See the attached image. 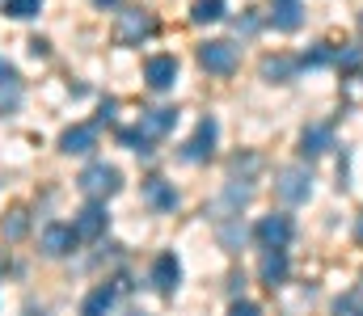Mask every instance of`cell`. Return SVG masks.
Returning a JSON list of instances; mask_svg holds the SVG:
<instances>
[{
  "mask_svg": "<svg viewBox=\"0 0 363 316\" xmlns=\"http://www.w3.org/2000/svg\"><path fill=\"white\" fill-rule=\"evenodd\" d=\"M77 182H81V190H85L89 199H110V194L118 190V169H114V165H106V160H93Z\"/></svg>",
  "mask_w": 363,
  "mask_h": 316,
  "instance_id": "cell-1",
  "label": "cell"
},
{
  "mask_svg": "<svg viewBox=\"0 0 363 316\" xmlns=\"http://www.w3.org/2000/svg\"><path fill=\"white\" fill-rule=\"evenodd\" d=\"M199 64H203L207 72H216V76H228V72H237V47L224 42V38L203 42V47H199Z\"/></svg>",
  "mask_w": 363,
  "mask_h": 316,
  "instance_id": "cell-2",
  "label": "cell"
},
{
  "mask_svg": "<svg viewBox=\"0 0 363 316\" xmlns=\"http://www.w3.org/2000/svg\"><path fill=\"white\" fill-rule=\"evenodd\" d=\"M274 190H279V199L283 203H308V194H313V177H308V169H283L279 177H274Z\"/></svg>",
  "mask_w": 363,
  "mask_h": 316,
  "instance_id": "cell-3",
  "label": "cell"
},
{
  "mask_svg": "<svg viewBox=\"0 0 363 316\" xmlns=\"http://www.w3.org/2000/svg\"><path fill=\"white\" fill-rule=\"evenodd\" d=\"M216 135H220V127H216V118H203V122L194 127V135L186 139V148H182V156H186V160H207V156L216 152Z\"/></svg>",
  "mask_w": 363,
  "mask_h": 316,
  "instance_id": "cell-4",
  "label": "cell"
},
{
  "mask_svg": "<svg viewBox=\"0 0 363 316\" xmlns=\"http://www.w3.org/2000/svg\"><path fill=\"white\" fill-rule=\"evenodd\" d=\"M254 236L262 240V249H287V240H291V219H287V215H262L258 228H254Z\"/></svg>",
  "mask_w": 363,
  "mask_h": 316,
  "instance_id": "cell-5",
  "label": "cell"
},
{
  "mask_svg": "<svg viewBox=\"0 0 363 316\" xmlns=\"http://www.w3.org/2000/svg\"><path fill=\"white\" fill-rule=\"evenodd\" d=\"M144 81H148V89H157V93L174 89V81H178V59H174V55H152V59L144 64Z\"/></svg>",
  "mask_w": 363,
  "mask_h": 316,
  "instance_id": "cell-6",
  "label": "cell"
},
{
  "mask_svg": "<svg viewBox=\"0 0 363 316\" xmlns=\"http://www.w3.org/2000/svg\"><path fill=\"white\" fill-rule=\"evenodd\" d=\"M77 228H68V223H51V228H43V253H51V257H64V253H72L77 249Z\"/></svg>",
  "mask_w": 363,
  "mask_h": 316,
  "instance_id": "cell-7",
  "label": "cell"
},
{
  "mask_svg": "<svg viewBox=\"0 0 363 316\" xmlns=\"http://www.w3.org/2000/svg\"><path fill=\"white\" fill-rule=\"evenodd\" d=\"M93 148H97V131H93L89 122H77V127H68L60 135V152H68V156H85Z\"/></svg>",
  "mask_w": 363,
  "mask_h": 316,
  "instance_id": "cell-8",
  "label": "cell"
},
{
  "mask_svg": "<svg viewBox=\"0 0 363 316\" xmlns=\"http://www.w3.org/2000/svg\"><path fill=\"white\" fill-rule=\"evenodd\" d=\"M182 283V266L174 253H161L157 262H152V287L161 291V295H169V291H178Z\"/></svg>",
  "mask_w": 363,
  "mask_h": 316,
  "instance_id": "cell-9",
  "label": "cell"
},
{
  "mask_svg": "<svg viewBox=\"0 0 363 316\" xmlns=\"http://www.w3.org/2000/svg\"><path fill=\"white\" fill-rule=\"evenodd\" d=\"M330 148H334V127H330V122L304 127V135H300V152H304V156H325Z\"/></svg>",
  "mask_w": 363,
  "mask_h": 316,
  "instance_id": "cell-10",
  "label": "cell"
},
{
  "mask_svg": "<svg viewBox=\"0 0 363 316\" xmlns=\"http://www.w3.org/2000/svg\"><path fill=\"white\" fill-rule=\"evenodd\" d=\"M271 21H274V30H283V34L300 30L304 25V4L300 0H271Z\"/></svg>",
  "mask_w": 363,
  "mask_h": 316,
  "instance_id": "cell-11",
  "label": "cell"
},
{
  "mask_svg": "<svg viewBox=\"0 0 363 316\" xmlns=\"http://www.w3.org/2000/svg\"><path fill=\"white\" fill-rule=\"evenodd\" d=\"M152 30H157V21H152L148 13H140V8L118 17V42H140V38H148Z\"/></svg>",
  "mask_w": 363,
  "mask_h": 316,
  "instance_id": "cell-12",
  "label": "cell"
},
{
  "mask_svg": "<svg viewBox=\"0 0 363 316\" xmlns=\"http://www.w3.org/2000/svg\"><path fill=\"white\" fill-rule=\"evenodd\" d=\"M106 223H110L106 207H101V203H89V207L77 215V223H72V228H77V236H81V240H97V236L106 232Z\"/></svg>",
  "mask_w": 363,
  "mask_h": 316,
  "instance_id": "cell-13",
  "label": "cell"
},
{
  "mask_svg": "<svg viewBox=\"0 0 363 316\" xmlns=\"http://www.w3.org/2000/svg\"><path fill=\"white\" fill-rule=\"evenodd\" d=\"M258 279H262L267 287H279V283L287 279V253H283V249H267V253H262V262H258Z\"/></svg>",
  "mask_w": 363,
  "mask_h": 316,
  "instance_id": "cell-14",
  "label": "cell"
},
{
  "mask_svg": "<svg viewBox=\"0 0 363 316\" xmlns=\"http://www.w3.org/2000/svg\"><path fill=\"white\" fill-rule=\"evenodd\" d=\"M144 194H148L152 211H174V207H178V190H174V186H169L165 177H148Z\"/></svg>",
  "mask_w": 363,
  "mask_h": 316,
  "instance_id": "cell-15",
  "label": "cell"
},
{
  "mask_svg": "<svg viewBox=\"0 0 363 316\" xmlns=\"http://www.w3.org/2000/svg\"><path fill=\"white\" fill-rule=\"evenodd\" d=\"M174 122H178V110H165V105H161V110H148V114L140 118V131L157 139V135H169Z\"/></svg>",
  "mask_w": 363,
  "mask_h": 316,
  "instance_id": "cell-16",
  "label": "cell"
},
{
  "mask_svg": "<svg viewBox=\"0 0 363 316\" xmlns=\"http://www.w3.org/2000/svg\"><path fill=\"white\" fill-rule=\"evenodd\" d=\"M296 59L291 55H271V59H262V81H271V85H287L291 76H296Z\"/></svg>",
  "mask_w": 363,
  "mask_h": 316,
  "instance_id": "cell-17",
  "label": "cell"
},
{
  "mask_svg": "<svg viewBox=\"0 0 363 316\" xmlns=\"http://www.w3.org/2000/svg\"><path fill=\"white\" fill-rule=\"evenodd\" d=\"M110 308H114V287L106 283V287H97V291H89V295H85L81 316H106Z\"/></svg>",
  "mask_w": 363,
  "mask_h": 316,
  "instance_id": "cell-18",
  "label": "cell"
},
{
  "mask_svg": "<svg viewBox=\"0 0 363 316\" xmlns=\"http://www.w3.org/2000/svg\"><path fill=\"white\" fill-rule=\"evenodd\" d=\"M224 0H194V8H190V21H199V25H207V21H220L224 17Z\"/></svg>",
  "mask_w": 363,
  "mask_h": 316,
  "instance_id": "cell-19",
  "label": "cell"
},
{
  "mask_svg": "<svg viewBox=\"0 0 363 316\" xmlns=\"http://www.w3.org/2000/svg\"><path fill=\"white\" fill-rule=\"evenodd\" d=\"M118 139H123L131 152H140V156H148V152H152V135H144L140 127H123V131H118Z\"/></svg>",
  "mask_w": 363,
  "mask_h": 316,
  "instance_id": "cell-20",
  "label": "cell"
},
{
  "mask_svg": "<svg viewBox=\"0 0 363 316\" xmlns=\"http://www.w3.org/2000/svg\"><path fill=\"white\" fill-rule=\"evenodd\" d=\"M220 245H224V249H241V245H245V228H241L237 219H224V223H220Z\"/></svg>",
  "mask_w": 363,
  "mask_h": 316,
  "instance_id": "cell-21",
  "label": "cell"
},
{
  "mask_svg": "<svg viewBox=\"0 0 363 316\" xmlns=\"http://www.w3.org/2000/svg\"><path fill=\"white\" fill-rule=\"evenodd\" d=\"M4 13L17 17V21H26V17H38L43 13V0H4Z\"/></svg>",
  "mask_w": 363,
  "mask_h": 316,
  "instance_id": "cell-22",
  "label": "cell"
},
{
  "mask_svg": "<svg viewBox=\"0 0 363 316\" xmlns=\"http://www.w3.org/2000/svg\"><path fill=\"white\" fill-rule=\"evenodd\" d=\"M363 64V47H347V51H338V68L342 72H355Z\"/></svg>",
  "mask_w": 363,
  "mask_h": 316,
  "instance_id": "cell-23",
  "label": "cell"
},
{
  "mask_svg": "<svg viewBox=\"0 0 363 316\" xmlns=\"http://www.w3.org/2000/svg\"><path fill=\"white\" fill-rule=\"evenodd\" d=\"M304 64H308V68H325V64H338V55H334L330 47H317L313 55H304Z\"/></svg>",
  "mask_w": 363,
  "mask_h": 316,
  "instance_id": "cell-24",
  "label": "cell"
},
{
  "mask_svg": "<svg viewBox=\"0 0 363 316\" xmlns=\"http://www.w3.org/2000/svg\"><path fill=\"white\" fill-rule=\"evenodd\" d=\"M17 236H26V215L21 211H13L9 223H4V240H17Z\"/></svg>",
  "mask_w": 363,
  "mask_h": 316,
  "instance_id": "cell-25",
  "label": "cell"
},
{
  "mask_svg": "<svg viewBox=\"0 0 363 316\" xmlns=\"http://www.w3.org/2000/svg\"><path fill=\"white\" fill-rule=\"evenodd\" d=\"M228 316H262V312H258V304H250V300H237V304L228 308Z\"/></svg>",
  "mask_w": 363,
  "mask_h": 316,
  "instance_id": "cell-26",
  "label": "cell"
},
{
  "mask_svg": "<svg viewBox=\"0 0 363 316\" xmlns=\"http://www.w3.org/2000/svg\"><path fill=\"white\" fill-rule=\"evenodd\" d=\"M241 30L254 34V30H258V17H241V21H237V34H241Z\"/></svg>",
  "mask_w": 363,
  "mask_h": 316,
  "instance_id": "cell-27",
  "label": "cell"
},
{
  "mask_svg": "<svg viewBox=\"0 0 363 316\" xmlns=\"http://www.w3.org/2000/svg\"><path fill=\"white\" fill-rule=\"evenodd\" d=\"M47 51H51V47H47V42H43V38H30V55H38V59H43V55H47Z\"/></svg>",
  "mask_w": 363,
  "mask_h": 316,
  "instance_id": "cell-28",
  "label": "cell"
},
{
  "mask_svg": "<svg viewBox=\"0 0 363 316\" xmlns=\"http://www.w3.org/2000/svg\"><path fill=\"white\" fill-rule=\"evenodd\" d=\"M127 316H148V312H140V308H131V312H127Z\"/></svg>",
  "mask_w": 363,
  "mask_h": 316,
  "instance_id": "cell-29",
  "label": "cell"
},
{
  "mask_svg": "<svg viewBox=\"0 0 363 316\" xmlns=\"http://www.w3.org/2000/svg\"><path fill=\"white\" fill-rule=\"evenodd\" d=\"M97 4H114V0H97Z\"/></svg>",
  "mask_w": 363,
  "mask_h": 316,
  "instance_id": "cell-30",
  "label": "cell"
},
{
  "mask_svg": "<svg viewBox=\"0 0 363 316\" xmlns=\"http://www.w3.org/2000/svg\"><path fill=\"white\" fill-rule=\"evenodd\" d=\"M359 25H363V17H359Z\"/></svg>",
  "mask_w": 363,
  "mask_h": 316,
  "instance_id": "cell-31",
  "label": "cell"
},
{
  "mask_svg": "<svg viewBox=\"0 0 363 316\" xmlns=\"http://www.w3.org/2000/svg\"><path fill=\"white\" fill-rule=\"evenodd\" d=\"M359 316H363V312H359Z\"/></svg>",
  "mask_w": 363,
  "mask_h": 316,
  "instance_id": "cell-32",
  "label": "cell"
}]
</instances>
